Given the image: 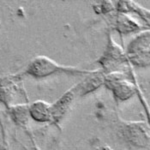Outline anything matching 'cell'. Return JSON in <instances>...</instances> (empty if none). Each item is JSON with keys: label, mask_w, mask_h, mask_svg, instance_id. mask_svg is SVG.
Segmentation results:
<instances>
[{"label": "cell", "mask_w": 150, "mask_h": 150, "mask_svg": "<svg viewBox=\"0 0 150 150\" xmlns=\"http://www.w3.org/2000/svg\"><path fill=\"white\" fill-rule=\"evenodd\" d=\"M70 72L81 73L82 71L73 68H68L59 65L55 61L46 56H38L35 58L28 66L27 72L35 77H45L56 72Z\"/></svg>", "instance_id": "obj_1"}, {"label": "cell", "mask_w": 150, "mask_h": 150, "mask_svg": "<svg viewBox=\"0 0 150 150\" xmlns=\"http://www.w3.org/2000/svg\"><path fill=\"white\" fill-rule=\"evenodd\" d=\"M125 134L131 144L147 147L150 144L149 129L144 122H131L125 127Z\"/></svg>", "instance_id": "obj_2"}, {"label": "cell", "mask_w": 150, "mask_h": 150, "mask_svg": "<svg viewBox=\"0 0 150 150\" xmlns=\"http://www.w3.org/2000/svg\"><path fill=\"white\" fill-rule=\"evenodd\" d=\"M106 81L110 84V89L112 90L114 95L122 101L127 100L137 93L135 85L126 81L122 74L112 75V78L110 77Z\"/></svg>", "instance_id": "obj_3"}, {"label": "cell", "mask_w": 150, "mask_h": 150, "mask_svg": "<svg viewBox=\"0 0 150 150\" xmlns=\"http://www.w3.org/2000/svg\"><path fill=\"white\" fill-rule=\"evenodd\" d=\"M30 116L38 122H47L52 117V107L43 100H37L29 108Z\"/></svg>", "instance_id": "obj_4"}, {"label": "cell", "mask_w": 150, "mask_h": 150, "mask_svg": "<svg viewBox=\"0 0 150 150\" xmlns=\"http://www.w3.org/2000/svg\"><path fill=\"white\" fill-rule=\"evenodd\" d=\"M148 117H149V125H150V112H148Z\"/></svg>", "instance_id": "obj_5"}]
</instances>
